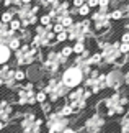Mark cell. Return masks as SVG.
Listing matches in <instances>:
<instances>
[{"mask_svg": "<svg viewBox=\"0 0 129 133\" xmlns=\"http://www.w3.org/2000/svg\"><path fill=\"white\" fill-rule=\"evenodd\" d=\"M57 39H59V41H64V39H67V35L65 33H60L59 36H57Z\"/></svg>", "mask_w": 129, "mask_h": 133, "instance_id": "cell-15", "label": "cell"}, {"mask_svg": "<svg viewBox=\"0 0 129 133\" xmlns=\"http://www.w3.org/2000/svg\"><path fill=\"white\" fill-rule=\"evenodd\" d=\"M49 22H51V18L48 17V15H44V17L41 18V25H44V26H48V25H49Z\"/></svg>", "mask_w": 129, "mask_h": 133, "instance_id": "cell-10", "label": "cell"}, {"mask_svg": "<svg viewBox=\"0 0 129 133\" xmlns=\"http://www.w3.org/2000/svg\"><path fill=\"white\" fill-rule=\"evenodd\" d=\"M72 51H74V53H84V51H85V46H84V43H82V41L75 43V44H74V48H72Z\"/></svg>", "mask_w": 129, "mask_h": 133, "instance_id": "cell-4", "label": "cell"}, {"mask_svg": "<svg viewBox=\"0 0 129 133\" xmlns=\"http://www.w3.org/2000/svg\"><path fill=\"white\" fill-rule=\"evenodd\" d=\"M2 26H3V25H2V22H0V28H2Z\"/></svg>", "mask_w": 129, "mask_h": 133, "instance_id": "cell-20", "label": "cell"}, {"mask_svg": "<svg viewBox=\"0 0 129 133\" xmlns=\"http://www.w3.org/2000/svg\"><path fill=\"white\" fill-rule=\"evenodd\" d=\"M62 25H56V26H54V30H56V31H62Z\"/></svg>", "mask_w": 129, "mask_h": 133, "instance_id": "cell-16", "label": "cell"}, {"mask_svg": "<svg viewBox=\"0 0 129 133\" xmlns=\"http://www.w3.org/2000/svg\"><path fill=\"white\" fill-rule=\"evenodd\" d=\"M74 5H75V7H79V5H84V2H80V0L77 2V0H75V2H74Z\"/></svg>", "mask_w": 129, "mask_h": 133, "instance_id": "cell-17", "label": "cell"}, {"mask_svg": "<svg viewBox=\"0 0 129 133\" xmlns=\"http://www.w3.org/2000/svg\"><path fill=\"white\" fill-rule=\"evenodd\" d=\"M70 53H72V48H64V49H62V53H60V56H62V58L65 59Z\"/></svg>", "mask_w": 129, "mask_h": 133, "instance_id": "cell-9", "label": "cell"}, {"mask_svg": "<svg viewBox=\"0 0 129 133\" xmlns=\"http://www.w3.org/2000/svg\"><path fill=\"white\" fill-rule=\"evenodd\" d=\"M62 133H74V130H70V128H65Z\"/></svg>", "mask_w": 129, "mask_h": 133, "instance_id": "cell-18", "label": "cell"}, {"mask_svg": "<svg viewBox=\"0 0 129 133\" xmlns=\"http://www.w3.org/2000/svg\"><path fill=\"white\" fill-rule=\"evenodd\" d=\"M88 12H90V8L87 7V5H84V7H82V8L79 10V13H80V15H87Z\"/></svg>", "mask_w": 129, "mask_h": 133, "instance_id": "cell-12", "label": "cell"}, {"mask_svg": "<svg viewBox=\"0 0 129 133\" xmlns=\"http://www.w3.org/2000/svg\"><path fill=\"white\" fill-rule=\"evenodd\" d=\"M70 114H72V107H70V105L62 107V110H60V115H70Z\"/></svg>", "mask_w": 129, "mask_h": 133, "instance_id": "cell-6", "label": "cell"}, {"mask_svg": "<svg viewBox=\"0 0 129 133\" xmlns=\"http://www.w3.org/2000/svg\"><path fill=\"white\" fill-rule=\"evenodd\" d=\"M123 43H124V44H129V33H124V35H123Z\"/></svg>", "mask_w": 129, "mask_h": 133, "instance_id": "cell-14", "label": "cell"}, {"mask_svg": "<svg viewBox=\"0 0 129 133\" xmlns=\"http://www.w3.org/2000/svg\"><path fill=\"white\" fill-rule=\"evenodd\" d=\"M2 22H3V23H8V22H12V13H10V12L3 13V15H2Z\"/></svg>", "mask_w": 129, "mask_h": 133, "instance_id": "cell-7", "label": "cell"}, {"mask_svg": "<svg viewBox=\"0 0 129 133\" xmlns=\"http://www.w3.org/2000/svg\"><path fill=\"white\" fill-rule=\"evenodd\" d=\"M20 26V22H18V20H12V31H13V30H17Z\"/></svg>", "mask_w": 129, "mask_h": 133, "instance_id": "cell-13", "label": "cell"}, {"mask_svg": "<svg viewBox=\"0 0 129 133\" xmlns=\"http://www.w3.org/2000/svg\"><path fill=\"white\" fill-rule=\"evenodd\" d=\"M123 81H124V77H123V74L119 71H111L110 76H108V85H111V87H115V89L121 87Z\"/></svg>", "mask_w": 129, "mask_h": 133, "instance_id": "cell-2", "label": "cell"}, {"mask_svg": "<svg viewBox=\"0 0 129 133\" xmlns=\"http://www.w3.org/2000/svg\"><path fill=\"white\" fill-rule=\"evenodd\" d=\"M3 128V123H2V122H0V130H2Z\"/></svg>", "mask_w": 129, "mask_h": 133, "instance_id": "cell-19", "label": "cell"}, {"mask_svg": "<svg viewBox=\"0 0 129 133\" xmlns=\"http://www.w3.org/2000/svg\"><path fill=\"white\" fill-rule=\"evenodd\" d=\"M10 59V48L5 44H0V64H5Z\"/></svg>", "mask_w": 129, "mask_h": 133, "instance_id": "cell-3", "label": "cell"}, {"mask_svg": "<svg viewBox=\"0 0 129 133\" xmlns=\"http://www.w3.org/2000/svg\"><path fill=\"white\" fill-rule=\"evenodd\" d=\"M123 17V12H121V10H113V12L110 13V18L111 20H119Z\"/></svg>", "mask_w": 129, "mask_h": 133, "instance_id": "cell-5", "label": "cell"}, {"mask_svg": "<svg viewBox=\"0 0 129 133\" xmlns=\"http://www.w3.org/2000/svg\"><path fill=\"white\" fill-rule=\"evenodd\" d=\"M36 100H38V102H44L46 100V94H44V92H39V94L36 95Z\"/></svg>", "mask_w": 129, "mask_h": 133, "instance_id": "cell-11", "label": "cell"}, {"mask_svg": "<svg viewBox=\"0 0 129 133\" xmlns=\"http://www.w3.org/2000/svg\"><path fill=\"white\" fill-rule=\"evenodd\" d=\"M13 76H15V79H17V81H23L25 79V72H23V71H17Z\"/></svg>", "mask_w": 129, "mask_h": 133, "instance_id": "cell-8", "label": "cell"}, {"mask_svg": "<svg viewBox=\"0 0 129 133\" xmlns=\"http://www.w3.org/2000/svg\"><path fill=\"white\" fill-rule=\"evenodd\" d=\"M82 81H84V72L79 68H69L62 74V85H65L69 89H74L77 85H80Z\"/></svg>", "mask_w": 129, "mask_h": 133, "instance_id": "cell-1", "label": "cell"}]
</instances>
